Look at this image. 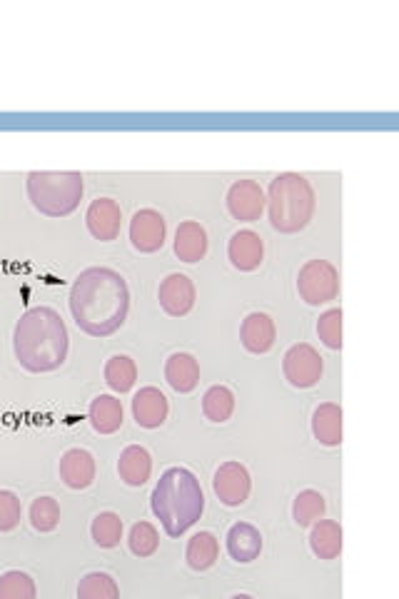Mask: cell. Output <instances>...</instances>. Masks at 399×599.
Returning <instances> with one entry per match:
<instances>
[{
  "instance_id": "1",
  "label": "cell",
  "mask_w": 399,
  "mask_h": 599,
  "mask_svg": "<svg viewBox=\"0 0 399 599\" xmlns=\"http://www.w3.org/2000/svg\"><path fill=\"white\" fill-rule=\"evenodd\" d=\"M68 307L85 335L108 337L128 320L130 288L118 270L85 268L70 288Z\"/></svg>"
},
{
  "instance_id": "2",
  "label": "cell",
  "mask_w": 399,
  "mask_h": 599,
  "mask_svg": "<svg viewBox=\"0 0 399 599\" xmlns=\"http://www.w3.org/2000/svg\"><path fill=\"white\" fill-rule=\"evenodd\" d=\"M68 350V327L53 307H30L15 322L13 352L25 372L43 375L58 370L68 360Z\"/></svg>"
},
{
  "instance_id": "3",
  "label": "cell",
  "mask_w": 399,
  "mask_h": 599,
  "mask_svg": "<svg viewBox=\"0 0 399 599\" xmlns=\"http://www.w3.org/2000/svg\"><path fill=\"white\" fill-rule=\"evenodd\" d=\"M150 510L170 537H183L205 512V492L195 472L188 467L165 470L150 495Z\"/></svg>"
},
{
  "instance_id": "4",
  "label": "cell",
  "mask_w": 399,
  "mask_h": 599,
  "mask_svg": "<svg viewBox=\"0 0 399 599\" xmlns=\"http://www.w3.org/2000/svg\"><path fill=\"white\" fill-rule=\"evenodd\" d=\"M270 225L282 235H295L310 225L317 198L310 180L300 173H280L270 180L265 193Z\"/></svg>"
},
{
  "instance_id": "5",
  "label": "cell",
  "mask_w": 399,
  "mask_h": 599,
  "mask_svg": "<svg viewBox=\"0 0 399 599\" xmlns=\"http://www.w3.org/2000/svg\"><path fill=\"white\" fill-rule=\"evenodd\" d=\"M25 193L40 215L65 218L78 210L85 180L78 170H30L25 178Z\"/></svg>"
},
{
  "instance_id": "6",
  "label": "cell",
  "mask_w": 399,
  "mask_h": 599,
  "mask_svg": "<svg viewBox=\"0 0 399 599\" xmlns=\"http://www.w3.org/2000/svg\"><path fill=\"white\" fill-rule=\"evenodd\" d=\"M297 293L307 305H327L340 295V273L327 260H307L297 275Z\"/></svg>"
},
{
  "instance_id": "7",
  "label": "cell",
  "mask_w": 399,
  "mask_h": 599,
  "mask_svg": "<svg viewBox=\"0 0 399 599\" xmlns=\"http://www.w3.org/2000/svg\"><path fill=\"white\" fill-rule=\"evenodd\" d=\"M282 372L285 380L297 390H310L322 380L325 372V362H322L320 352L310 345V342H297L282 357Z\"/></svg>"
},
{
  "instance_id": "8",
  "label": "cell",
  "mask_w": 399,
  "mask_h": 599,
  "mask_svg": "<svg viewBox=\"0 0 399 599\" xmlns=\"http://www.w3.org/2000/svg\"><path fill=\"white\" fill-rule=\"evenodd\" d=\"M212 490L225 507L245 505L252 492V477L242 462H225L212 477Z\"/></svg>"
},
{
  "instance_id": "9",
  "label": "cell",
  "mask_w": 399,
  "mask_h": 599,
  "mask_svg": "<svg viewBox=\"0 0 399 599\" xmlns=\"http://www.w3.org/2000/svg\"><path fill=\"white\" fill-rule=\"evenodd\" d=\"M168 240V223L155 208H143L130 220V243L138 253L153 255L163 250Z\"/></svg>"
},
{
  "instance_id": "10",
  "label": "cell",
  "mask_w": 399,
  "mask_h": 599,
  "mask_svg": "<svg viewBox=\"0 0 399 599\" xmlns=\"http://www.w3.org/2000/svg\"><path fill=\"white\" fill-rule=\"evenodd\" d=\"M225 205L227 213L235 220H240V223H255V220H260L262 213H265V190H262L260 183H255V180H237V183H232L230 190H227Z\"/></svg>"
},
{
  "instance_id": "11",
  "label": "cell",
  "mask_w": 399,
  "mask_h": 599,
  "mask_svg": "<svg viewBox=\"0 0 399 599\" xmlns=\"http://www.w3.org/2000/svg\"><path fill=\"white\" fill-rule=\"evenodd\" d=\"M85 225H88V233L95 240L113 243V240H118L120 228H123V210L113 198H98L88 205Z\"/></svg>"
},
{
  "instance_id": "12",
  "label": "cell",
  "mask_w": 399,
  "mask_h": 599,
  "mask_svg": "<svg viewBox=\"0 0 399 599\" xmlns=\"http://www.w3.org/2000/svg\"><path fill=\"white\" fill-rule=\"evenodd\" d=\"M195 298H198V290L195 283L183 273H173L160 283L158 300L160 307L165 310V315L170 317H185L193 312Z\"/></svg>"
},
{
  "instance_id": "13",
  "label": "cell",
  "mask_w": 399,
  "mask_h": 599,
  "mask_svg": "<svg viewBox=\"0 0 399 599\" xmlns=\"http://www.w3.org/2000/svg\"><path fill=\"white\" fill-rule=\"evenodd\" d=\"M170 415V402L158 387H140L133 397V417L145 430H158L165 425Z\"/></svg>"
},
{
  "instance_id": "14",
  "label": "cell",
  "mask_w": 399,
  "mask_h": 599,
  "mask_svg": "<svg viewBox=\"0 0 399 599\" xmlns=\"http://www.w3.org/2000/svg\"><path fill=\"white\" fill-rule=\"evenodd\" d=\"M227 258L240 273H252L265 260V243L255 230H237L227 243Z\"/></svg>"
},
{
  "instance_id": "15",
  "label": "cell",
  "mask_w": 399,
  "mask_h": 599,
  "mask_svg": "<svg viewBox=\"0 0 399 599\" xmlns=\"http://www.w3.org/2000/svg\"><path fill=\"white\" fill-rule=\"evenodd\" d=\"M240 340L252 355H267L277 340L275 320L267 312H250L240 325Z\"/></svg>"
},
{
  "instance_id": "16",
  "label": "cell",
  "mask_w": 399,
  "mask_h": 599,
  "mask_svg": "<svg viewBox=\"0 0 399 599\" xmlns=\"http://www.w3.org/2000/svg\"><path fill=\"white\" fill-rule=\"evenodd\" d=\"M58 472H60V480L65 482V487H70V490H88V487L95 482L98 465H95V457L90 455L88 450H83V447H73V450H68L63 457H60Z\"/></svg>"
},
{
  "instance_id": "17",
  "label": "cell",
  "mask_w": 399,
  "mask_h": 599,
  "mask_svg": "<svg viewBox=\"0 0 399 599\" xmlns=\"http://www.w3.org/2000/svg\"><path fill=\"white\" fill-rule=\"evenodd\" d=\"M227 552L237 565H250L262 552V535L250 522H235L225 537Z\"/></svg>"
},
{
  "instance_id": "18",
  "label": "cell",
  "mask_w": 399,
  "mask_h": 599,
  "mask_svg": "<svg viewBox=\"0 0 399 599\" xmlns=\"http://www.w3.org/2000/svg\"><path fill=\"white\" fill-rule=\"evenodd\" d=\"M165 380L180 395H188L200 385V362L190 352H173L165 360Z\"/></svg>"
},
{
  "instance_id": "19",
  "label": "cell",
  "mask_w": 399,
  "mask_h": 599,
  "mask_svg": "<svg viewBox=\"0 0 399 599\" xmlns=\"http://www.w3.org/2000/svg\"><path fill=\"white\" fill-rule=\"evenodd\" d=\"M207 245H210V240H207V230L202 228L200 223H195V220H185V223L178 225V230H175V255H178L183 263H200L202 258L207 255Z\"/></svg>"
},
{
  "instance_id": "20",
  "label": "cell",
  "mask_w": 399,
  "mask_h": 599,
  "mask_svg": "<svg viewBox=\"0 0 399 599\" xmlns=\"http://www.w3.org/2000/svg\"><path fill=\"white\" fill-rule=\"evenodd\" d=\"M118 475L125 485L143 487L150 480V475H153V457H150V452L140 445L125 447L120 452Z\"/></svg>"
},
{
  "instance_id": "21",
  "label": "cell",
  "mask_w": 399,
  "mask_h": 599,
  "mask_svg": "<svg viewBox=\"0 0 399 599\" xmlns=\"http://www.w3.org/2000/svg\"><path fill=\"white\" fill-rule=\"evenodd\" d=\"M312 435L325 447L342 445V407L337 402H322L312 412Z\"/></svg>"
},
{
  "instance_id": "22",
  "label": "cell",
  "mask_w": 399,
  "mask_h": 599,
  "mask_svg": "<svg viewBox=\"0 0 399 599\" xmlns=\"http://www.w3.org/2000/svg\"><path fill=\"white\" fill-rule=\"evenodd\" d=\"M123 402L115 395H98L88 407V420L98 435H113L123 427Z\"/></svg>"
},
{
  "instance_id": "23",
  "label": "cell",
  "mask_w": 399,
  "mask_h": 599,
  "mask_svg": "<svg viewBox=\"0 0 399 599\" xmlns=\"http://www.w3.org/2000/svg\"><path fill=\"white\" fill-rule=\"evenodd\" d=\"M310 550L320 560H337L342 555V527L335 520H317L310 525Z\"/></svg>"
},
{
  "instance_id": "24",
  "label": "cell",
  "mask_w": 399,
  "mask_h": 599,
  "mask_svg": "<svg viewBox=\"0 0 399 599\" xmlns=\"http://www.w3.org/2000/svg\"><path fill=\"white\" fill-rule=\"evenodd\" d=\"M220 557V542L212 532L202 530L198 535H193L188 540V550H185V560H188V567L195 572H205L210 570L212 565Z\"/></svg>"
},
{
  "instance_id": "25",
  "label": "cell",
  "mask_w": 399,
  "mask_h": 599,
  "mask_svg": "<svg viewBox=\"0 0 399 599\" xmlns=\"http://www.w3.org/2000/svg\"><path fill=\"white\" fill-rule=\"evenodd\" d=\"M138 382V365L128 355H113L105 362V385L118 395L130 392Z\"/></svg>"
},
{
  "instance_id": "26",
  "label": "cell",
  "mask_w": 399,
  "mask_h": 599,
  "mask_svg": "<svg viewBox=\"0 0 399 599\" xmlns=\"http://www.w3.org/2000/svg\"><path fill=\"white\" fill-rule=\"evenodd\" d=\"M202 412L210 422H227L235 412V392L227 385H212L207 387V392L202 395Z\"/></svg>"
},
{
  "instance_id": "27",
  "label": "cell",
  "mask_w": 399,
  "mask_h": 599,
  "mask_svg": "<svg viewBox=\"0 0 399 599\" xmlns=\"http://www.w3.org/2000/svg\"><path fill=\"white\" fill-rule=\"evenodd\" d=\"M325 512H327V502L317 490H302L300 495L295 497V502H292V520H295L300 527L315 525L317 520L325 517Z\"/></svg>"
},
{
  "instance_id": "28",
  "label": "cell",
  "mask_w": 399,
  "mask_h": 599,
  "mask_svg": "<svg viewBox=\"0 0 399 599\" xmlns=\"http://www.w3.org/2000/svg\"><path fill=\"white\" fill-rule=\"evenodd\" d=\"M90 537L103 550H113L123 540V520L115 512H100L95 515L93 525H90Z\"/></svg>"
},
{
  "instance_id": "29",
  "label": "cell",
  "mask_w": 399,
  "mask_h": 599,
  "mask_svg": "<svg viewBox=\"0 0 399 599\" xmlns=\"http://www.w3.org/2000/svg\"><path fill=\"white\" fill-rule=\"evenodd\" d=\"M28 517H30V525H33L35 532H43L45 535V532L58 530V525H60L58 500H55V497H48V495L35 497L33 505H30Z\"/></svg>"
},
{
  "instance_id": "30",
  "label": "cell",
  "mask_w": 399,
  "mask_h": 599,
  "mask_svg": "<svg viewBox=\"0 0 399 599\" xmlns=\"http://www.w3.org/2000/svg\"><path fill=\"white\" fill-rule=\"evenodd\" d=\"M80 599H115L120 597V587L108 572H90L78 585Z\"/></svg>"
},
{
  "instance_id": "31",
  "label": "cell",
  "mask_w": 399,
  "mask_h": 599,
  "mask_svg": "<svg viewBox=\"0 0 399 599\" xmlns=\"http://www.w3.org/2000/svg\"><path fill=\"white\" fill-rule=\"evenodd\" d=\"M38 590L28 572L8 570L0 575V599H35Z\"/></svg>"
},
{
  "instance_id": "32",
  "label": "cell",
  "mask_w": 399,
  "mask_h": 599,
  "mask_svg": "<svg viewBox=\"0 0 399 599\" xmlns=\"http://www.w3.org/2000/svg\"><path fill=\"white\" fill-rule=\"evenodd\" d=\"M128 547L135 557H153L160 547V535L150 522H135L130 527Z\"/></svg>"
},
{
  "instance_id": "33",
  "label": "cell",
  "mask_w": 399,
  "mask_h": 599,
  "mask_svg": "<svg viewBox=\"0 0 399 599\" xmlns=\"http://www.w3.org/2000/svg\"><path fill=\"white\" fill-rule=\"evenodd\" d=\"M317 337L322 340V345L330 350H340L342 347V310L340 307H330L327 312H322L317 320Z\"/></svg>"
},
{
  "instance_id": "34",
  "label": "cell",
  "mask_w": 399,
  "mask_h": 599,
  "mask_svg": "<svg viewBox=\"0 0 399 599\" xmlns=\"http://www.w3.org/2000/svg\"><path fill=\"white\" fill-rule=\"evenodd\" d=\"M20 497L10 490H0V532H13L20 525Z\"/></svg>"
}]
</instances>
